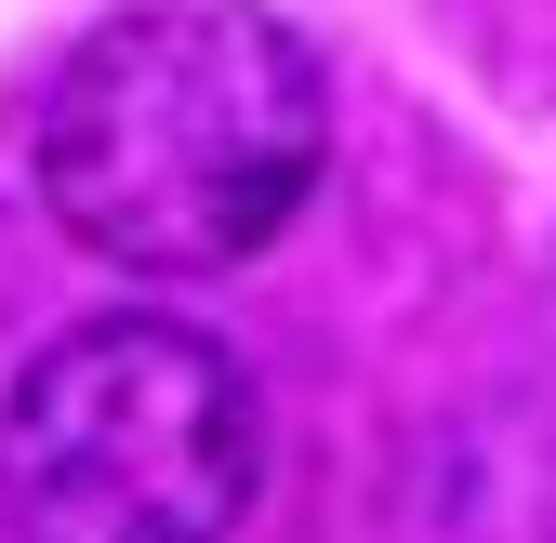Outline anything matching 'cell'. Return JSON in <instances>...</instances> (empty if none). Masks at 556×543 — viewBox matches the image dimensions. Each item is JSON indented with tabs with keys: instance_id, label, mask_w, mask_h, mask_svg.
Wrapping results in <instances>:
<instances>
[{
	"instance_id": "obj_1",
	"label": "cell",
	"mask_w": 556,
	"mask_h": 543,
	"mask_svg": "<svg viewBox=\"0 0 556 543\" xmlns=\"http://www.w3.org/2000/svg\"><path fill=\"white\" fill-rule=\"evenodd\" d=\"M331 173V80L252 0H132L40 93V199L93 265L226 279Z\"/></svg>"
},
{
	"instance_id": "obj_2",
	"label": "cell",
	"mask_w": 556,
	"mask_h": 543,
	"mask_svg": "<svg viewBox=\"0 0 556 543\" xmlns=\"http://www.w3.org/2000/svg\"><path fill=\"white\" fill-rule=\"evenodd\" d=\"M265 478V397L199 318H80L0 384L14 543H226Z\"/></svg>"
}]
</instances>
